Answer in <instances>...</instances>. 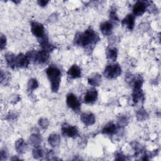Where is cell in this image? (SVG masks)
<instances>
[{
  "instance_id": "1f68e13d",
  "label": "cell",
  "mask_w": 161,
  "mask_h": 161,
  "mask_svg": "<svg viewBox=\"0 0 161 161\" xmlns=\"http://www.w3.org/2000/svg\"><path fill=\"white\" fill-rule=\"evenodd\" d=\"M48 3V1H43V0H41V1H38V4L41 6H45L47 5V4Z\"/></svg>"
},
{
  "instance_id": "7402d4cb",
  "label": "cell",
  "mask_w": 161,
  "mask_h": 161,
  "mask_svg": "<svg viewBox=\"0 0 161 161\" xmlns=\"http://www.w3.org/2000/svg\"><path fill=\"white\" fill-rule=\"evenodd\" d=\"M133 101L135 103H137L140 100H142L143 94L141 89H133Z\"/></svg>"
},
{
  "instance_id": "ba28073f",
  "label": "cell",
  "mask_w": 161,
  "mask_h": 161,
  "mask_svg": "<svg viewBox=\"0 0 161 161\" xmlns=\"http://www.w3.org/2000/svg\"><path fill=\"white\" fill-rule=\"evenodd\" d=\"M30 63V60L26 55L22 53L18 54L15 58V66L18 67H26Z\"/></svg>"
},
{
  "instance_id": "4316f807",
  "label": "cell",
  "mask_w": 161,
  "mask_h": 161,
  "mask_svg": "<svg viewBox=\"0 0 161 161\" xmlns=\"http://www.w3.org/2000/svg\"><path fill=\"white\" fill-rule=\"evenodd\" d=\"M109 18L113 21H118V18L116 14V9L115 8H112L109 13Z\"/></svg>"
},
{
  "instance_id": "4fadbf2b",
  "label": "cell",
  "mask_w": 161,
  "mask_h": 161,
  "mask_svg": "<svg viewBox=\"0 0 161 161\" xmlns=\"http://www.w3.org/2000/svg\"><path fill=\"white\" fill-rule=\"evenodd\" d=\"M68 75L72 79H77L80 77L81 70L77 65H73L67 72Z\"/></svg>"
},
{
  "instance_id": "83f0119b",
  "label": "cell",
  "mask_w": 161,
  "mask_h": 161,
  "mask_svg": "<svg viewBox=\"0 0 161 161\" xmlns=\"http://www.w3.org/2000/svg\"><path fill=\"white\" fill-rule=\"evenodd\" d=\"M38 124L42 128L45 129L47 128L48 125V121L45 118H41L38 121Z\"/></svg>"
},
{
  "instance_id": "d6986e66",
  "label": "cell",
  "mask_w": 161,
  "mask_h": 161,
  "mask_svg": "<svg viewBox=\"0 0 161 161\" xmlns=\"http://www.w3.org/2000/svg\"><path fill=\"white\" fill-rule=\"evenodd\" d=\"M107 58L110 61H115L117 58V50L115 48H108L106 50Z\"/></svg>"
},
{
  "instance_id": "44dd1931",
  "label": "cell",
  "mask_w": 161,
  "mask_h": 161,
  "mask_svg": "<svg viewBox=\"0 0 161 161\" xmlns=\"http://www.w3.org/2000/svg\"><path fill=\"white\" fill-rule=\"evenodd\" d=\"M15 58H16V56L11 53H8L6 54V55H5V59H6V62L8 65L12 69H13L16 67L15 66Z\"/></svg>"
},
{
  "instance_id": "30bf717a",
  "label": "cell",
  "mask_w": 161,
  "mask_h": 161,
  "mask_svg": "<svg viewBox=\"0 0 161 161\" xmlns=\"http://www.w3.org/2000/svg\"><path fill=\"white\" fill-rule=\"evenodd\" d=\"M97 98V92L94 89H91L89 90L85 94L84 101L86 104L92 103L96 101Z\"/></svg>"
},
{
  "instance_id": "d6a6232c",
  "label": "cell",
  "mask_w": 161,
  "mask_h": 161,
  "mask_svg": "<svg viewBox=\"0 0 161 161\" xmlns=\"http://www.w3.org/2000/svg\"><path fill=\"white\" fill-rule=\"evenodd\" d=\"M118 155V156H117V157H119V156H122V157H123V156L121 153H119ZM117 160H125V159L121 157V158H118Z\"/></svg>"
},
{
  "instance_id": "3957f363",
  "label": "cell",
  "mask_w": 161,
  "mask_h": 161,
  "mask_svg": "<svg viewBox=\"0 0 161 161\" xmlns=\"http://www.w3.org/2000/svg\"><path fill=\"white\" fill-rule=\"evenodd\" d=\"M121 73V68L118 64H111L106 67L104 75L108 79H114Z\"/></svg>"
},
{
  "instance_id": "8992f818",
  "label": "cell",
  "mask_w": 161,
  "mask_h": 161,
  "mask_svg": "<svg viewBox=\"0 0 161 161\" xmlns=\"http://www.w3.org/2000/svg\"><path fill=\"white\" fill-rule=\"evenodd\" d=\"M66 102L69 108L74 111H78L80 109V103L77 97L72 93H69L66 98Z\"/></svg>"
},
{
  "instance_id": "5b68a950",
  "label": "cell",
  "mask_w": 161,
  "mask_h": 161,
  "mask_svg": "<svg viewBox=\"0 0 161 161\" xmlns=\"http://www.w3.org/2000/svg\"><path fill=\"white\" fill-rule=\"evenodd\" d=\"M62 133L64 136L74 138L78 135V130L75 126L65 123L62 127Z\"/></svg>"
},
{
  "instance_id": "2e32d148",
  "label": "cell",
  "mask_w": 161,
  "mask_h": 161,
  "mask_svg": "<svg viewBox=\"0 0 161 161\" xmlns=\"http://www.w3.org/2000/svg\"><path fill=\"white\" fill-rule=\"evenodd\" d=\"M15 149L19 153H23L27 149V145L22 138H19L15 142Z\"/></svg>"
},
{
  "instance_id": "5bb4252c",
  "label": "cell",
  "mask_w": 161,
  "mask_h": 161,
  "mask_svg": "<svg viewBox=\"0 0 161 161\" xmlns=\"http://www.w3.org/2000/svg\"><path fill=\"white\" fill-rule=\"evenodd\" d=\"M100 30L104 35H109L113 30V24L109 21H104L100 25Z\"/></svg>"
},
{
  "instance_id": "d4e9b609",
  "label": "cell",
  "mask_w": 161,
  "mask_h": 161,
  "mask_svg": "<svg viewBox=\"0 0 161 161\" xmlns=\"http://www.w3.org/2000/svg\"><path fill=\"white\" fill-rule=\"evenodd\" d=\"M33 155L35 158H40L43 156V152L42 148H39L38 146L36 147L35 149L33 150Z\"/></svg>"
},
{
  "instance_id": "7c38bea8",
  "label": "cell",
  "mask_w": 161,
  "mask_h": 161,
  "mask_svg": "<svg viewBox=\"0 0 161 161\" xmlns=\"http://www.w3.org/2000/svg\"><path fill=\"white\" fill-rule=\"evenodd\" d=\"M122 25L130 30H132L135 25V17L131 14H128L123 20Z\"/></svg>"
},
{
  "instance_id": "52a82bcc",
  "label": "cell",
  "mask_w": 161,
  "mask_h": 161,
  "mask_svg": "<svg viewBox=\"0 0 161 161\" xmlns=\"http://www.w3.org/2000/svg\"><path fill=\"white\" fill-rule=\"evenodd\" d=\"M147 8V2L139 1H137L133 6V13L135 16H141L142 15Z\"/></svg>"
},
{
  "instance_id": "9c48e42d",
  "label": "cell",
  "mask_w": 161,
  "mask_h": 161,
  "mask_svg": "<svg viewBox=\"0 0 161 161\" xmlns=\"http://www.w3.org/2000/svg\"><path fill=\"white\" fill-rule=\"evenodd\" d=\"M48 52L44 50H42L41 51L36 52L35 62H37L40 64H45L48 62Z\"/></svg>"
},
{
  "instance_id": "9a60e30c",
  "label": "cell",
  "mask_w": 161,
  "mask_h": 161,
  "mask_svg": "<svg viewBox=\"0 0 161 161\" xmlns=\"http://www.w3.org/2000/svg\"><path fill=\"white\" fill-rule=\"evenodd\" d=\"M39 42H40V44L41 47H42L43 50H46L47 52L51 51L55 48L52 45H51L49 43L48 38L46 35L41 38H39Z\"/></svg>"
},
{
  "instance_id": "603a6c76",
  "label": "cell",
  "mask_w": 161,
  "mask_h": 161,
  "mask_svg": "<svg viewBox=\"0 0 161 161\" xmlns=\"http://www.w3.org/2000/svg\"><path fill=\"white\" fill-rule=\"evenodd\" d=\"M41 140H42L41 136L39 135H37L35 133L31 135L30 138V143L32 145H35V147H37L39 145V144L41 143Z\"/></svg>"
},
{
  "instance_id": "cb8c5ba5",
  "label": "cell",
  "mask_w": 161,
  "mask_h": 161,
  "mask_svg": "<svg viewBox=\"0 0 161 161\" xmlns=\"http://www.w3.org/2000/svg\"><path fill=\"white\" fill-rule=\"evenodd\" d=\"M38 86V83L35 79H31L28 83V91H33L36 89Z\"/></svg>"
},
{
  "instance_id": "7a4b0ae2",
  "label": "cell",
  "mask_w": 161,
  "mask_h": 161,
  "mask_svg": "<svg viewBox=\"0 0 161 161\" xmlns=\"http://www.w3.org/2000/svg\"><path fill=\"white\" fill-rule=\"evenodd\" d=\"M46 74L50 82L52 91L54 92H57L60 82V70L56 66L50 65L47 69Z\"/></svg>"
},
{
  "instance_id": "4dcf8cb0",
  "label": "cell",
  "mask_w": 161,
  "mask_h": 161,
  "mask_svg": "<svg viewBox=\"0 0 161 161\" xmlns=\"http://www.w3.org/2000/svg\"><path fill=\"white\" fill-rule=\"evenodd\" d=\"M8 157V153L5 150H1V160H4L7 158Z\"/></svg>"
},
{
  "instance_id": "f1b7e54d",
  "label": "cell",
  "mask_w": 161,
  "mask_h": 161,
  "mask_svg": "<svg viewBox=\"0 0 161 161\" xmlns=\"http://www.w3.org/2000/svg\"><path fill=\"white\" fill-rule=\"evenodd\" d=\"M6 45V38L4 35H1V43H0V48L1 50H3Z\"/></svg>"
},
{
  "instance_id": "484cf974",
  "label": "cell",
  "mask_w": 161,
  "mask_h": 161,
  "mask_svg": "<svg viewBox=\"0 0 161 161\" xmlns=\"http://www.w3.org/2000/svg\"><path fill=\"white\" fill-rule=\"evenodd\" d=\"M147 113L143 109H141L138 110L136 113V117H137V119L139 120H141V121L147 118Z\"/></svg>"
},
{
  "instance_id": "ac0fdd59",
  "label": "cell",
  "mask_w": 161,
  "mask_h": 161,
  "mask_svg": "<svg viewBox=\"0 0 161 161\" xmlns=\"http://www.w3.org/2000/svg\"><path fill=\"white\" fill-rule=\"evenodd\" d=\"M101 81V76L98 74H96L88 79L89 84L92 86H98L100 84Z\"/></svg>"
},
{
  "instance_id": "277c9868",
  "label": "cell",
  "mask_w": 161,
  "mask_h": 161,
  "mask_svg": "<svg viewBox=\"0 0 161 161\" xmlns=\"http://www.w3.org/2000/svg\"><path fill=\"white\" fill-rule=\"evenodd\" d=\"M31 30L32 33L38 38L45 36L44 26L40 23L32 22L31 24Z\"/></svg>"
},
{
  "instance_id": "6da1fadb",
  "label": "cell",
  "mask_w": 161,
  "mask_h": 161,
  "mask_svg": "<svg viewBox=\"0 0 161 161\" xmlns=\"http://www.w3.org/2000/svg\"><path fill=\"white\" fill-rule=\"evenodd\" d=\"M99 36L92 29L86 30L83 33H77L74 38V43L83 47L86 50H92L96 44L99 42Z\"/></svg>"
},
{
  "instance_id": "f546056e",
  "label": "cell",
  "mask_w": 161,
  "mask_h": 161,
  "mask_svg": "<svg viewBox=\"0 0 161 161\" xmlns=\"http://www.w3.org/2000/svg\"><path fill=\"white\" fill-rule=\"evenodd\" d=\"M118 121H119V125H126L127 124V122H128V118L126 116H121L119 119H118Z\"/></svg>"
},
{
  "instance_id": "8fae6325",
  "label": "cell",
  "mask_w": 161,
  "mask_h": 161,
  "mask_svg": "<svg viewBox=\"0 0 161 161\" xmlns=\"http://www.w3.org/2000/svg\"><path fill=\"white\" fill-rule=\"evenodd\" d=\"M80 119L85 125L89 126L94 123L95 116L92 113H84L80 116Z\"/></svg>"
},
{
  "instance_id": "ffe728a7",
  "label": "cell",
  "mask_w": 161,
  "mask_h": 161,
  "mask_svg": "<svg viewBox=\"0 0 161 161\" xmlns=\"http://www.w3.org/2000/svg\"><path fill=\"white\" fill-rule=\"evenodd\" d=\"M48 143L52 147H56L60 144V138L57 134H51L48 137Z\"/></svg>"
},
{
  "instance_id": "e0dca14e",
  "label": "cell",
  "mask_w": 161,
  "mask_h": 161,
  "mask_svg": "<svg viewBox=\"0 0 161 161\" xmlns=\"http://www.w3.org/2000/svg\"><path fill=\"white\" fill-rule=\"evenodd\" d=\"M117 131V126L113 123H108L103 129L102 133L106 135H113Z\"/></svg>"
}]
</instances>
